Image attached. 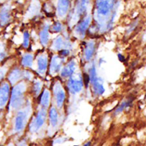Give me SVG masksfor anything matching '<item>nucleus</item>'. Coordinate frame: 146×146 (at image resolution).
<instances>
[{
  "label": "nucleus",
  "instance_id": "3",
  "mask_svg": "<svg viewBox=\"0 0 146 146\" xmlns=\"http://www.w3.org/2000/svg\"><path fill=\"white\" fill-rule=\"evenodd\" d=\"M11 6L9 3H1L0 5V27H5L11 21Z\"/></svg>",
  "mask_w": 146,
  "mask_h": 146
},
{
  "label": "nucleus",
  "instance_id": "15",
  "mask_svg": "<svg viewBox=\"0 0 146 146\" xmlns=\"http://www.w3.org/2000/svg\"><path fill=\"white\" fill-rule=\"evenodd\" d=\"M91 83L92 85V88L94 92L98 95H102L104 92V88L101 82L100 79L98 77L96 78L94 80H92Z\"/></svg>",
  "mask_w": 146,
  "mask_h": 146
},
{
  "label": "nucleus",
  "instance_id": "9",
  "mask_svg": "<svg viewBox=\"0 0 146 146\" xmlns=\"http://www.w3.org/2000/svg\"><path fill=\"white\" fill-rule=\"evenodd\" d=\"M90 22H91L90 16H87L80 23L78 24V25L75 28V33L80 38L84 37L86 34V30L89 26Z\"/></svg>",
  "mask_w": 146,
  "mask_h": 146
},
{
  "label": "nucleus",
  "instance_id": "12",
  "mask_svg": "<svg viewBox=\"0 0 146 146\" xmlns=\"http://www.w3.org/2000/svg\"><path fill=\"white\" fill-rule=\"evenodd\" d=\"M63 63V59L59 56L55 55L54 56L51 60L50 65V71L51 74H56L58 72L62 66Z\"/></svg>",
  "mask_w": 146,
  "mask_h": 146
},
{
  "label": "nucleus",
  "instance_id": "6",
  "mask_svg": "<svg viewBox=\"0 0 146 146\" xmlns=\"http://www.w3.org/2000/svg\"><path fill=\"white\" fill-rule=\"evenodd\" d=\"M46 112L45 108H42L37 113L35 119L30 125V129L32 131H37L43 125L46 119Z\"/></svg>",
  "mask_w": 146,
  "mask_h": 146
},
{
  "label": "nucleus",
  "instance_id": "35",
  "mask_svg": "<svg viewBox=\"0 0 146 146\" xmlns=\"http://www.w3.org/2000/svg\"><path fill=\"white\" fill-rule=\"evenodd\" d=\"M91 145V142L90 141H88L87 143H85L83 146H90Z\"/></svg>",
  "mask_w": 146,
  "mask_h": 146
},
{
  "label": "nucleus",
  "instance_id": "11",
  "mask_svg": "<svg viewBox=\"0 0 146 146\" xmlns=\"http://www.w3.org/2000/svg\"><path fill=\"white\" fill-rule=\"evenodd\" d=\"M70 0H58L57 15L60 18H63L67 14L69 7Z\"/></svg>",
  "mask_w": 146,
  "mask_h": 146
},
{
  "label": "nucleus",
  "instance_id": "31",
  "mask_svg": "<svg viewBox=\"0 0 146 146\" xmlns=\"http://www.w3.org/2000/svg\"><path fill=\"white\" fill-rule=\"evenodd\" d=\"M69 50L68 49H63L62 50H61L60 51V55L62 56H67L69 54Z\"/></svg>",
  "mask_w": 146,
  "mask_h": 146
},
{
  "label": "nucleus",
  "instance_id": "28",
  "mask_svg": "<svg viewBox=\"0 0 146 146\" xmlns=\"http://www.w3.org/2000/svg\"><path fill=\"white\" fill-rule=\"evenodd\" d=\"M41 86H42V83L40 81L37 80L34 82L33 88V91L36 95H38L39 94L41 89Z\"/></svg>",
  "mask_w": 146,
  "mask_h": 146
},
{
  "label": "nucleus",
  "instance_id": "33",
  "mask_svg": "<svg viewBox=\"0 0 146 146\" xmlns=\"http://www.w3.org/2000/svg\"><path fill=\"white\" fill-rule=\"evenodd\" d=\"M18 146H26V143L25 141L21 140L18 142Z\"/></svg>",
  "mask_w": 146,
  "mask_h": 146
},
{
  "label": "nucleus",
  "instance_id": "1",
  "mask_svg": "<svg viewBox=\"0 0 146 146\" xmlns=\"http://www.w3.org/2000/svg\"><path fill=\"white\" fill-rule=\"evenodd\" d=\"M26 84L24 82L20 81L14 85L10 91L9 107L12 110H18L22 107L25 102V94Z\"/></svg>",
  "mask_w": 146,
  "mask_h": 146
},
{
  "label": "nucleus",
  "instance_id": "8",
  "mask_svg": "<svg viewBox=\"0 0 146 146\" xmlns=\"http://www.w3.org/2000/svg\"><path fill=\"white\" fill-rule=\"evenodd\" d=\"M80 78V76L79 78H78V76L75 78H71L68 81V89L69 91L72 94H75L80 92L82 88L83 82Z\"/></svg>",
  "mask_w": 146,
  "mask_h": 146
},
{
  "label": "nucleus",
  "instance_id": "24",
  "mask_svg": "<svg viewBox=\"0 0 146 146\" xmlns=\"http://www.w3.org/2000/svg\"><path fill=\"white\" fill-rule=\"evenodd\" d=\"M64 45H65V42L63 38L61 36H58L54 39L52 47L54 50H60L64 47Z\"/></svg>",
  "mask_w": 146,
  "mask_h": 146
},
{
  "label": "nucleus",
  "instance_id": "20",
  "mask_svg": "<svg viewBox=\"0 0 146 146\" xmlns=\"http://www.w3.org/2000/svg\"><path fill=\"white\" fill-rule=\"evenodd\" d=\"M33 56L31 54H25L21 59V64L25 67H30L33 65Z\"/></svg>",
  "mask_w": 146,
  "mask_h": 146
},
{
  "label": "nucleus",
  "instance_id": "32",
  "mask_svg": "<svg viewBox=\"0 0 146 146\" xmlns=\"http://www.w3.org/2000/svg\"><path fill=\"white\" fill-rule=\"evenodd\" d=\"M83 78H84V82L85 83V86H86V87H87L88 86V82H90V79H89V76L88 75H86V74H84V76H83Z\"/></svg>",
  "mask_w": 146,
  "mask_h": 146
},
{
  "label": "nucleus",
  "instance_id": "17",
  "mask_svg": "<svg viewBox=\"0 0 146 146\" xmlns=\"http://www.w3.org/2000/svg\"><path fill=\"white\" fill-rule=\"evenodd\" d=\"M39 102L40 105L42 106V108H43L46 109L49 106L50 92L48 90L44 89L42 92L39 98Z\"/></svg>",
  "mask_w": 146,
  "mask_h": 146
},
{
  "label": "nucleus",
  "instance_id": "16",
  "mask_svg": "<svg viewBox=\"0 0 146 146\" xmlns=\"http://www.w3.org/2000/svg\"><path fill=\"white\" fill-rule=\"evenodd\" d=\"M49 26L46 25L39 33V39L40 43L43 46L47 44L49 39Z\"/></svg>",
  "mask_w": 146,
  "mask_h": 146
},
{
  "label": "nucleus",
  "instance_id": "18",
  "mask_svg": "<svg viewBox=\"0 0 146 146\" xmlns=\"http://www.w3.org/2000/svg\"><path fill=\"white\" fill-rule=\"evenodd\" d=\"M95 51V42L93 41H89L86 46L85 49H84V56L85 59L87 60H90L94 52Z\"/></svg>",
  "mask_w": 146,
  "mask_h": 146
},
{
  "label": "nucleus",
  "instance_id": "10",
  "mask_svg": "<svg viewBox=\"0 0 146 146\" xmlns=\"http://www.w3.org/2000/svg\"><path fill=\"white\" fill-rule=\"evenodd\" d=\"M54 92L55 94L57 107L58 108H61L63 106L65 99V94L60 83H57L55 86Z\"/></svg>",
  "mask_w": 146,
  "mask_h": 146
},
{
  "label": "nucleus",
  "instance_id": "13",
  "mask_svg": "<svg viewBox=\"0 0 146 146\" xmlns=\"http://www.w3.org/2000/svg\"><path fill=\"white\" fill-rule=\"evenodd\" d=\"M38 71L40 74H44L47 66V57L45 54L40 55L37 58Z\"/></svg>",
  "mask_w": 146,
  "mask_h": 146
},
{
  "label": "nucleus",
  "instance_id": "23",
  "mask_svg": "<svg viewBox=\"0 0 146 146\" xmlns=\"http://www.w3.org/2000/svg\"><path fill=\"white\" fill-rule=\"evenodd\" d=\"M132 99H128L127 100L122 102L120 105L116 108L114 113L115 115H118L119 113H121L123 110H124L125 108L129 107L131 104H132Z\"/></svg>",
  "mask_w": 146,
  "mask_h": 146
},
{
  "label": "nucleus",
  "instance_id": "14",
  "mask_svg": "<svg viewBox=\"0 0 146 146\" xmlns=\"http://www.w3.org/2000/svg\"><path fill=\"white\" fill-rule=\"evenodd\" d=\"M76 68V64L74 60L68 62L62 70L60 75L62 77L67 78L71 76L74 72Z\"/></svg>",
  "mask_w": 146,
  "mask_h": 146
},
{
  "label": "nucleus",
  "instance_id": "22",
  "mask_svg": "<svg viewBox=\"0 0 146 146\" xmlns=\"http://www.w3.org/2000/svg\"><path fill=\"white\" fill-rule=\"evenodd\" d=\"M8 51L6 43L0 41V64L3 63L7 56Z\"/></svg>",
  "mask_w": 146,
  "mask_h": 146
},
{
  "label": "nucleus",
  "instance_id": "34",
  "mask_svg": "<svg viewBox=\"0 0 146 146\" xmlns=\"http://www.w3.org/2000/svg\"><path fill=\"white\" fill-rule=\"evenodd\" d=\"M118 57L120 60L121 61H124V58L123 55H121V54H118Z\"/></svg>",
  "mask_w": 146,
  "mask_h": 146
},
{
  "label": "nucleus",
  "instance_id": "4",
  "mask_svg": "<svg viewBox=\"0 0 146 146\" xmlns=\"http://www.w3.org/2000/svg\"><path fill=\"white\" fill-rule=\"evenodd\" d=\"M28 113L27 110H21L17 112L14 121V129L15 132H20L25 128L27 121Z\"/></svg>",
  "mask_w": 146,
  "mask_h": 146
},
{
  "label": "nucleus",
  "instance_id": "5",
  "mask_svg": "<svg viewBox=\"0 0 146 146\" xmlns=\"http://www.w3.org/2000/svg\"><path fill=\"white\" fill-rule=\"evenodd\" d=\"M10 86L7 80H3L0 83V109L3 108L9 100Z\"/></svg>",
  "mask_w": 146,
  "mask_h": 146
},
{
  "label": "nucleus",
  "instance_id": "26",
  "mask_svg": "<svg viewBox=\"0 0 146 146\" xmlns=\"http://www.w3.org/2000/svg\"><path fill=\"white\" fill-rule=\"evenodd\" d=\"M8 72V67L5 64L0 67V83L4 80Z\"/></svg>",
  "mask_w": 146,
  "mask_h": 146
},
{
  "label": "nucleus",
  "instance_id": "21",
  "mask_svg": "<svg viewBox=\"0 0 146 146\" xmlns=\"http://www.w3.org/2000/svg\"><path fill=\"white\" fill-rule=\"evenodd\" d=\"M89 2L90 0H80L76 9V13L78 16L81 15L86 11Z\"/></svg>",
  "mask_w": 146,
  "mask_h": 146
},
{
  "label": "nucleus",
  "instance_id": "19",
  "mask_svg": "<svg viewBox=\"0 0 146 146\" xmlns=\"http://www.w3.org/2000/svg\"><path fill=\"white\" fill-rule=\"evenodd\" d=\"M49 118L51 125L55 127L56 126L58 122V113L55 107H51L49 112Z\"/></svg>",
  "mask_w": 146,
  "mask_h": 146
},
{
  "label": "nucleus",
  "instance_id": "2",
  "mask_svg": "<svg viewBox=\"0 0 146 146\" xmlns=\"http://www.w3.org/2000/svg\"><path fill=\"white\" fill-rule=\"evenodd\" d=\"M115 0H96V9L98 15L106 17L110 14V13L114 6Z\"/></svg>",
  "mask_w": 146,
  "mask_h": 146
},
{
  "label": "nucleus",
  "instance_id": "29",
  "mask_svg": "<svg viewBox=\"0 0 146 146\" xmlns=\"http://www.w3.org/2000/svg\"><path fill=\"white\" fill-rule=\"evenodd\" d=\"M62 26L61 23L59 22H56L54 23L53 26H52V30L53 31L55 32H59L62 30Z\"/></svg>",
  "mask_w": 146,
  "mask_h": 146
},
{
  "label": "nucleus",
  "instance_id": "36",
  "mask_svg": "<svg viewBox=\"0 0 146 146\" xmlns=\"http://www.w3.org/2000/svg\"><path fill=\"white\" fill-rule=\"evenodd\" d=\"M6 1V0H0V3H3Z\"/></svg>",
  "mask_w": 146,
  "mask_h": 146
},
{
  "label": "nucleus",
  "instance_id": "30",
  "mask_svg": "<svg viewBox=\"0 0 146 146\" xmlns=\"http://www.w3.org/2000/svg\"><path fill=\"white\" fill-rule=\"evenodd\" d=\"M32 74L30 72L27 70H23L22 71V78L30 80L31 79Z\"/></svg>",
  "mask_w": 146,
  "mask_h": 146
},
{
  "label": "nucleus",
  "instance_id": "25",
  "mask_svg": "<svg viewBox=\"0 0 146 146\" xmlns=\"http://www.w3.org/2000/svg\"><path fill=\"white\" fill-rule=\"evenodd\" d=\"M40 5L39 2L36 1H34L32 3V4L30 6V7L29 9V14H30L31 15H34L37 13L39 10Z\"/></svg>",
  "mask_w": 146,
  "mask_h": 146
},
{
  "label": "nucleus",
  "instance_id": "27",
  "mask_svg": "<svg viewBox=\"0 0 146 146\" xmlns=\"http://www.w3.org/2000/svg\"><path fill=\"white\" fill-rule=\"evenodd\" d=\"M30 43V35L27 31H25L23 34L22 46L24 48H27Z\"/></svg>",
  "mask_w": 146,
  "mask_h": 146
},
{
  "label": "nucleus",
  "instance_id": "7",
  "mask_svg": "<svg viewBox=\"0 0 146 146\" xmlns=\"http://www.w3.org/2000/svg\"><path fill=\"white\" fill-rule=\"evenodd\" d=\"M6 78L10 85H14L22 78V70L18 67H14L8 71Z\"/></svg>",
  "mask_w": 146,
  "mask_h": 146
}]
</instances>
